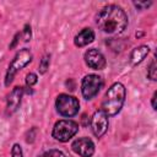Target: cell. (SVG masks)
Wrapping results in <instances>:
<instances>
[{"instance_id": "1", "label": "cell", "mask_w": 157, "mask_h": 157, "mask_svg": "<svg viewBox=\"0 0 157 157\" xmlns=\"http://www.w3.org/2000/svg\"><path fill=\"white\" fill-rule=\"evenodd\" d=\"M96 23L104 33L119 34L128 26V15L118 5H107L97 13Z\"/></svg>"}, {"instance_id": "2", "label": "cell", "mask_w": 157, "mask_h": 157, "mask_svg": "<svg viewBox=\"0 0 157 157\" xmlns=\"http://www.w3.org/2000/svg\"><path fill=\"white\" fill-rule=\"evenodd\" d=\"M125 96H126V90L124 85L120 82L113 83L105 92L101 110L108 117H113L118 114L123 108V104L125 102Z\"/></svg>"}, {"instance_id": "3", "label": "cell", "mask_w": 157, "mask_h": 157, "mask_svg": "<svg viewBox=\"0 0 157 157\" xmlns=\"http://www.w3.org/2000/svg\"><path fill=\"white\" fill-rule=\"evenodd\" d=\"M32 59H33V55H32L29 49L23 48V49L18 50L15 54L13 59L11 60V63L9 64V67H7V71H6V76H5V85L9 86L12 82V80H13L15 75L17 74V71L22 70L26 65H28L32 61Z\"/></svg>"}, {"instance_id": "4", "label": "cell", "mask_w": 157, "mask_h": 157, "mask_svg": "<svg viewBox=\"0 0 157 157\" xmlns=\"http://www.w3.org/2000/svg\"><path fill=\"white\" fill-rule=\"evenodd\" d=\"M78 131V124L74 120L61 119L54 124L52 135L55 140L60 142H67L70 139H72L76 132Z\"/></svg>"}, {"instance_id": "5", "label": "cell", "mask_w": 157, "mask_h": 157, "mask_svg": "<svg viewBox=\"0 0 157 157\" xmlns=\"http://www.w3.org/2000/svg\"><path fill=\"white\" fill-rule=\"evenodd\" d=\"M55 108L60 115L71 118L78 113L80 103H78L77 98H75L74 96L61 93L55 99Z\"/></svg>"}, {"instance_id": "6", "label": "cell", "mask_w": 157, "mask_h": 157, "mask_svg": "<svg viewBox=\"0 0 157 157\" xmlns=\"http://www.w3.org/2000/svg\"><path fill=\"white\" fill-rule=\"evenodd\" d=\"M102 87H103V80L101 76L96 74L86 75L82 78V83H81V92H82L83 98L92 99L93 97L98 94Z\"/></svg>"}, {"instance_id": "7", "label": "cell", "mask_w": 157, "mask_h": 157, "mask_svg": "<svg viewBox=\"0 0 157 157\" xmlns=\"http://www.w3.org/2000/svg\"><path fill=\"white\" fill-rule=\"evenodd\" d=\"M108 115H105L102 110H96L91 118V129L93 135L97 137H102L108 130Z\"/></svg>"}, {"instance_id": "8", "label": "cell", "mask_w": 157, "mask_h": 157, "mask_svg": "<svg viewBox=\"0 0 157 157\" xmlns=\"http://www.w3.org/2000/svg\"><path fill=\"white\" fill-rule=\"evenodd\" d=\"M85 63L88 67L93 70H103L105 67V58L104 55L96 48H91L85 53Z\"/></svg>"}, {"instance_id": "9", "label": "cell", "mask_w": 157, "mask_h": 157, "mask_svg": "<svg viewBox=\"0 0 157 157\" xmlns=\"http://www.w3.org/2000/svg\"><path fill=\"white\" fill-rule=\"evenodd\" d=\"M71 148L80 157H92L94 153V144L88 137H80L75 140L71 145Z\"/></svg>"}, {"instance_id": "10", "label": "cell", "mask_w": 157, "mask_h": 157, "mask_svg": "<svg viewBox=\"0 0 157 157\" xmlns=\"http://www.w3.org/2000/svg\"><path fill=\"white\" fill-rule=\"evenodd\" d=\"M22 96H23V87H20V86H16L7 94V98H6V114L7 115L13 114L18 109L21 101H22Z\"/></svg>"}, {"instance_id": "11", "label": "cell", "mask_w": 157, "mask_h": 157, "mask_svg": "<svg viewBox=\"0 0 157 157\" xmlns=\"http://www.w3.org/2000/svg\"><path fill=\"white\" fill-rule=\"evenodd\" d=\"M94 40V32L92 28H83L82 31H80L74 39V43L76 47L81 48V47H86L90 43H92Z\"/></svg>"}, {"instance_id": "12", "label": "cell", "mask_w": 157, "mask_h": 157, "mask_svg": "<svg viewBox=\"0 0 157 157\" xmlns=\"http://www.w3.org/2000/svg\"><path fill=\"white\" fill-rule=\"evenodd\" d=\"M148 53H150V48H148L147 45H140V47L134 48V49L131 50L130 58H129L130 64L134 65V66L137 65V64H140V63L147 56Z\"/></svg>"}, {"instance_id": "13", "label": "cell", "mask_w": 157, "mask_h": 157, "mask_svg": "<svg viewBox=\"0 0 157 157\" xmlns=\"http://www.w3.org/2000/svg\"><path fill=\"white\" fill-rule=\"evenodd\" d=\"M49 67V55H44L42 59H40V63H39V72L40 74H45V71L48 70Z\"/></svg>"}, {"instance_id": "14", "label": "cell", "mask_w": 157, "mask_h": 157, "mask_svg": "<svg viewBox=\"0 0 157 157\" xmlns=\"http://www.w3.org/2000/svg\"><path fill=\"white\" fill-rule=\"evenodd\" d=\"M156 59H152V61H151V64H150V66H148V71H147V76H148V78H151L152 81H156V77H157V75H156Z\"/></svg>"}, {"instance_id": "15", "label": "cell", "mask_w": 157, "mask_h": 157, "mask_svg": "<svg viewBox=\"0 0 157 157\" xmlns=\"http://www.w3.org/2000/svg\"><path fill=\"white\" fill-rule=\"evenodd\" d=\"M38 157H66V156L61 151H59V150H49V151L43 152Z\"/></svg>"}, {"instance_id": "16", "label": "cell", "mask_w": 157, "mask_h": 157, "mask_svg": "<svg viewBox=\"0 0 157 157\" xmlns=\"http://www.w3.org/2000/svg\"><path fill=\"white\" fill-rule=\"evenodd\" d=\"M37 81H38V77H37V75L36 74H33V72H29V74H27V76H26V83H27V86H33V85H36L37 83Z\"/></svg>"}, {"instance_id": "17", "label": "cell", "mask_w": 157, "mask_h": 157, "mask_svg": "<svg viewBox=\"0 0 157 157\" xmlns=\"http://www.w3.org/2000/svg\"><path fill=\"white\" fill-rule=\"evenodd\" d=\"M11 156L12 157H23V152H22V148L18 144H15L12 146V150H11Z\"/></svg>"}, {"instance_id": "18", "label": "cell", "mask_w": 157, "mask_h": 157, "mask_svg": "<svg viewBox=\"0 0 157 157\" xmlns=\"http://www.w3.org/2000/svg\"><path fill=\"white\" fill-rule=\"evenodd\" d=\"M20 34H21L23 42H28V40L31 39V27H29L28 25H26L25 28H23V31H22Z\"/></svg>"}, {"instance_id": "19", "label": "cell", "mask_w": 157, "mask_h": 157, "mask_svg": "<svg viewBox=\"0 0 157 157\" xmlns=\"http://www.w3.org/2000/svg\"><path fill=\"white\" fill-rule=\"evenodd\" d=\"M152 5V2L151 1H144V2H141V1H135L134 2V6L136 7V9H139V10H144V9H147L148 6H151Z\"/></svg>"}, {"instance_id": "20", "label": "cell", "mask_w": 157, "mask_h": 157, "mask_svg": "<svg viewBox=\"0 0 157 157\" xmlns=\"http://www.w3.org/2000/svg\"><path fill=\"white\" fill-rule=\"evenodd\" d=\"M156 96H157V93L155 92L153 96H152V101H151V103H152V108H153V109H156Z\"/></svg>"}]
</instances>
